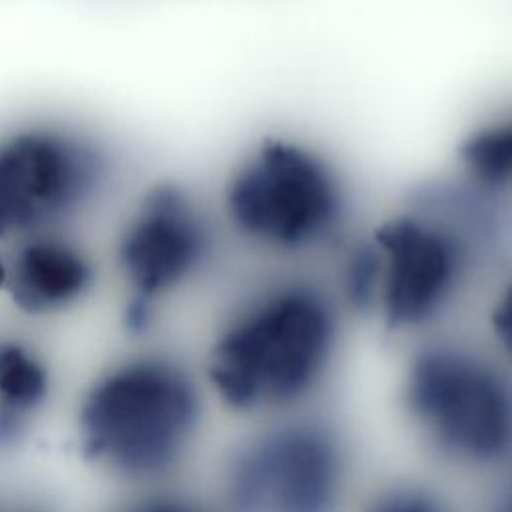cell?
I'll list each match as a JSON object with an SVG mask.
<instances>
[{"label":"cell","mask_w":512,"mask_h":512,"mask_svg":"<svg viewBox=\"0 0 512 512\" xmlns=\"http://www.w3.org/2000/svg\"><path fill=\"white\" fill-rule=\"evenodd\" d=\"M458 180L498 200H512V108L476 122L456 148Z\"/></svg>","instance_id":"cell-11"},{"label":"cell","mask_w":512,"mask_h":512,"mask_svg":"<svg viewBox=\"0 0 512 512\" xmlns=\"http://www.w3.org/2000/svg\"><path fill=\"white\" fill-rule=\"evenodd\" d=\"M354 458L316 410L250 424L222 474L224 512H352Z\"/></svg>","instance_id":"cell-6"},{"label":"cell","mask_w":512,"mask_h":512,"mask_svg":"<svg viewBox=\"0 0 512 512\" xmlns=\"http://www.w3.org/2000/svg\"><path fill=\"white\" fill-rule=\"evenodd\" d=\"M504 204L456 178L382 218L366 234L376 264L368 316L414 342L440 332L494 254Z\"/></svg>","instance_id":"cell-2"},{"label":"cell","mask_w":512,"mask_h":512,"mask_svg":"<svg viewBox=\"0 0 512 512\" xmlns=\"http://www.w3.org/2000/svg\"><path fill=\"white\" fill-rule=\"evenodd\" d=\"M0 512H22L20 508H14V506H6V504H0Z\"/></svg>","instance_id":"cell-16"},{"label":"cell","mask_w":512,"mask_h":512,"mask_svg":"<svg viewBox=\"0 0 512 512\" xmlns=\"http://www.w3.org/2000/svg\"><path fill=\"white\" fill-rule=\"evenodd\" d=\"M214 254V222L190 190L172 182L146 190L122 224L114 250L130 290V324L144 326L154 304L198 280Z\"/></svg>","instance_id":"cell-8"},{"label":"cell","mask_w":512,"mask_h":512,"mask_svg":"<svg viewBox=\"0 0 512 512\" xmlns=\"http://www.w3.org/2000/svg\"><path fill=\"white\" fill-rule=\"evenodd\" d=\"M478 512H512V470L492 480V488Z\"/></svg>","instance_id":"cell-15"},{"label":"cell","mask_w":512,"mask_h":512,"mask_svg":"<svg viewBox=\"0 0 512 512\" xmlns=\"http://www.w3.org/2000/svg\"><path fill=\"white\" fill-rule=\"evenodd\" d=\"M484 326V344L512 368V270L494 284L486 302Z\"/></svg>","instance_id":"cell-13"},{"label":"cell","mask_w":512,"mask_h":512,"mask_svg":"<svg viewBox=\"0 0 512 512\" xmlns=\"http://www.w3.org/2000/svg\"><path fill=\"white\" fill-rule=\"evenodd\" d=\"M352 512H462L454 498L436 482L402 476L376 484L356 498Z\"/></svg>","instance_id":"cell-12"},{"label":"cell","mask_w":512,"mask_h":512,"mask_svg":"<svg viewBox=\"0 0 512 512\" xmlns=\"http://www.w3.org/2000/svg\"><path fill=\"white\" fill-rule=\"evenodd\" d=\"M348 316L326 280L298 270L262 278L232 302L208 344L212 396L248 424L316 410Z\"/></svg>","instance_id":"cell-1"},{"label":"cell","mask_w":512,"mask_h":512,"mask_svg":"<svg viewBox=\"0 0 512 512\" xmlns=\"http://www.w3.org/2000/svg\"><path fill=\"white\" fill-rule=\"evenodd\" d=\"M112 176V154L92 132L56 120L0 134V248L56 232L92 206Z\"/></svg>","instance_id":"cell-7"},{"label":"cell","mask_w":512,"mask_h":512,"mask_svg":"<svg viewBox=\"0 0 512 512\" xmlns=\"http://www.w3.org/2000/svg\"><path fill=\"white\" fill-rule=\"evenodd\" d=\"M202 420L198 378L180 360L146 352L116 362L88 386L78 436L84 452L108 472L154 482L188 458Z\"/></svg>","instance_id":"cell-5"},{"label":"cell","mask_w":512,"mask_h":512,"mask_svg":"<svg viewBox=\"0 0 512 512\" xmlns=\"http://www.w3.org/2000/svg\"><path fill=\"white\" fill-rule=\"evenodd\" d=\"M96 268L64 230L44 232L0 248V292L28 314H56L92 290Z\"/></svg>","instance_id":"cell-9"},{"label":"cell","mask_w":512,"mask_h":512,"mask_svg":"<svg viewBox=\"0 0 512 512\" xmlns=\"http://www.w3.org/2000/svg\"><path fill=\"white\" fill-rule=\"evenodd\" d=\"M396 404L440 468L486 480L512 470V368L484 342L442 332L416 340L396 380Z\"/></svg>","instance_id":"cell-3"},{"label":"cell","mask_w":512,"mask_h":512,"mask_svg":"<svg viewBox=\"0 0 512 512\" xmlns=\"http://www.w3.org/2000/svg\"><path fill=\"white\" fill-rule=\"evenodd\" d=\"M50 394L44 360L18 340L0 338V450L14 446L42 414Z\"/></svg>","instance_id":"cell-10"},{"label":"cell","mask_w":512,"mask_h":512,"mask_svg":"<svg viewBox=\"0 0 512 512\" xmlns=\"http://www.w3.org/2000/svg\"><path fill=\"white\" fill-rule=\"evenodd\" d=\"M222 214L250 248L300 260L346 240L352 194L328 152L294 134H266L232 164Z\"/></svg>","instance_id":"cell-4"},{"label":"cell","mask_w":512,"mask_h":512,"mask_svg":"<svg viewBox=\"0 0 512 512\" xmlns=\"http://www.w3.org/2000/svg\"><path fill=\"white\" fill-rule=\"evenodd\" d=\"M114 512H212L198 500L176 494V492H156L140 496Z\"/></svg>","instance_id":"cell-14"}]
</instances>
